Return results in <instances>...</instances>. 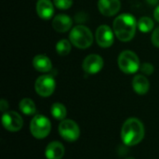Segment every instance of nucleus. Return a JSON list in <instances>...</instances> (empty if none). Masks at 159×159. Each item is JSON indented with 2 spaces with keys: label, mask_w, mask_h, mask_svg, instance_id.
I'll use <instances>...</instances> for the list:
<instances>
[{
  "label": "nucleus",
  "mask_w": 159,
  "mask_h": 159,
  "mask_svg": "<svg viewBox=\"0 0 159 159\" xmlns=\"http://www.w3.org/2000/svg\"><path fill=\"white\" fill-rule=\"evenodd\" d=\"M33 65L34 69L40 73H48L52 69V62L50 59L43 54L34 56L33 60Z\"/></svg>",
  "instance_id": "obj_15"
},
{
  "label": "nucleus",
  "mask_w": 159,
  "mask_h": 159,
  "mask_svg": "<svg viewBox=\"0 0 159 159\" xmlns=\"http://www.w3.org/2000/svg\"><path fill=\"white\" fill-rule=\"evenodd\" d=\"M19 108L22 114L25 116H34L36 112V107L33 100L29 98L22 99L19 103Z\"/></svg>",
  "instance_id": "obj_17"
},
{
  "label": "nucleus",
  "mask_w": 159,
  "mask_h": 159,
  "mask_svg": "<svg viewBox=\"0 0 159 159\" xmlns=\"http://www.w3.org/2000/svg\"><path fill=\"white\" fill-rule=\"evenodd\" d=\"M117 64L119 69L127 75L135 74L141 67L139 57L131 50L122 51L118 56Z\"/></svg>",
  "instance_id": "obj_4"
},
{
  "label": "nucleus",
  "mask_w": 159,
  "mask_h": 159,
  "mask_svg": "<svg viewBox=\"0 0 159 159\" xmlns=\"http://www.w3.org/2000/svg\"><path fill=\"white\" fill-rule=\"evenodd\" d=\"M51 130V123L49 119L42 115H36L30 123V131L35 139L46 138Z\"/></svg>",
  "instance_id": "obj_5"
},
{
  "label": "nucleus",
  "mask_w": 159,
  "mask_h": 159,
  "mask_svg": "<svg viewBox=\"0 0 159 159\" xmlns=\"http://www.w3.org/2000/svg\"><path fill=\"white\" fill-rule=\"evenodd\" d=\"M154 17H155V19L159 22V6H157L155 8V10H154Z\"/></svg>",
  "instance_id": "obj_25"
},
{
  "label": "nucleus",
  "mask_w": 159,
  "mask_h": 159,
  "mask_svg": "<svg viewBox=\"0 0 159 159\" xmlns=\"http://www.w3.org/2000/svg\"><path fill=\"white\" fill-rule=\"evenodd\" d=\"M37 15L43 20H49L54 13V6L51 0H37L36 2Z\"/></svg>",
  "instance_id": "obj_13"
},
{
  "label": "nucleus",
  "mask_w": 159,
  "mask_h": 159,
  "mask_svg": "<svg viewBox=\"0 0 159 159\" xmlns=\"http://www.w3.org/2000/svg\"><path fill=\"white\" fill-rule=\"evenodd\" d=\"M138 28L142 33H149L154 29L155 23L149 17H142L138 20Z\"/></svg>",
  "instance_id": "obj_19"
},
{
  "label": "nucleus",
  "mask_w": 159,
  "mask_h": 159,
  "mask_svg": "<svg viewBox=\"0 0 159 159\" xmlns=\"http://www.w3.org/2000/svg\"><path fill=\"white\" fill-rule=\"evenodd\" d=\"M144 127L141 120L135 117L129 118L123 124L121 139L125 145L133 146L140 143L144 138Z\"/></svg>",
  "instance_id": "obj_2"
},
{
  "label": "nucleus",
  "mask_w": 159,
  "mask_h": 159,
  "mask_svg": "<svg viewBox=\"0 0 159 159\" xmlns=\"http://www.w3.org/2000/svg\"><path fill=\"white\" fill-rule=\"evenodd\" d=\"M72 43L67 39L60 40L56 45V51L60 56H66L71 52L72 49Z\"/></svg>",
  "instance_id": "obj_20"
},
{
  "label": "nucleus",
  "mask_w": 159,
  "mask_h": 159,
  "mask_svg": "<svg viewBox=\"0 0 159 159\" xmlns=\"http://www.w3.org/2000/svg\"><path fill=\"white\" fill-rule=\"evenodd\" d=\"M50 113L55 119L61 120V121L64 120L67 116V110H66L65 106L60 102H55L51 105Z\"/></svg>",
  "instance_id": "obj_18"
},
{
  "label": "nucleus",
  "mask_w": 159,
  "mask_h": 159,
  "mask_svg": "<svg viewBox=\"0 0 159 159\" xmlns=\"http://www.w3.org/2000/svg\"><path fill=\"white\" fill-rule=\"evenodd\" d=\"M103 59L97 54H90L85 58L82 63L83 70L89 75L98 74L103 67Z\"/></svg>",
  "instance_id": "obj_10"
},
{
  "label": "nucleus",
  "mask_w": 159,
  "mask_h": 159,
  "mask_svg": "<svg viewBox=\"0 0 159 159\" xmlns=\"http://www.w3.org/2000/svg\"><path fill=\"white\" fill-rule=\"evenodd\" d=\"M121 7L120 0H99L98 8L100 12L107 17L116 15Z\"/></svg>",
  "instance_id": "obj_11"
},
{
  "label": "nucleus",
  "mask_w": 159,
  "mask_h": 159,
  "mask_svg": "<svg viewBox=\"0 0 159 159\" xmlns=\"http://www.w3.org/2000/svg\"><path fill=\"white\" fill-rule=\"evenodd\" d=\"M2 124L4 128L10 132H17L23 126L22 117L14 111H7L2 116Z\"/></svg>",
  "instance_id": "obj_8"
},
{
  "label": "nucleus",
  "mask_w": 159,
  "mask_h": 159,
  "mask_svg": "<svg viewBox=\"0 0 159 159\" xmlns=\"http://www.w3.org/2000/svg\"><path fill=\"white\" fill-rule=\"evenodd\" d=\"M137 23L135 17L129 13H123L117 16L113 23L115 35L122 42L130 41L135 35Z\"/></svg>",
  "instance_id": "obj_1"
},
{
  "label": "nucleus",
  "mask_w": 159,
  "mask_h": 159,
  "mask_svg": "<svg viewBox=\"0 0 159 159\" xmlns=\"http://www.w3.org/2000/svg\"><path fill=\"white\" fill-rule=\"evenodd\" d=\"M55 88V79L50 75H44L39 76L34 83L35 92L41 97H49L53 94Z\"/></svg>",
  "instance_id": "obj_7"
},
{
  "label": "nucleus",
  "mask_w": 159,
  "mask_h": 159,
  "mask_svg": "<svg viewBox=\"0 0 159 159\" xmlns=\"http://www.w3.org/2000/svg\"><path fill=\"white\" fill-rule=\"evenodd\" d=\"M56 7L59 9H68L73 5V0H53Z\"/></svg>",
  "instance_id": "obj_21"
},
{
  "label": "nucleus",
  "mask_w": 159,
  "mask_h": 159,
  "mask_svg": "<svg viewBox=\"0 0 159 159\" xmlns=\"http://www.w3.org/2000/svg\"><path fill=\"white\" fill-rule=\"evenodd\" d=\"M140 70L142 71V73H143V75H151L154 73V71H155L153 64H151V63H149V62H144V63H143V64L141 65V67H140Z\"/></svg>",
  "instance_id": "obj_22"
},
{
  "label": "nucleus",
  "mask_w": 159,
  "mask_h": 159,
  "mask_svg": "<svg viewBox=\"0 0 159 159\" xmlns=\"http://www.w3.org/2000/svg\"><path fill=\"white\" fill-rule=\"evenodd\" d=\"M64 147L59 142L49 143L45 149V156L47 159H61L64 156Z\"/></svg>",
  "instance_id": "obj_14"
},
{
  "label": "nucleus",
  "mask_w": 159,
  "mask_h": 159,
  "mask_svg": "<svg viewBox=\"0 0 159 159\" xmlns=\"http://www.w3.org/2000/svg\"><path fill=\"white\" fill-rule=\"evenodd\" d=\"M7 108H8V103H7V102L6 100L2 99V100L0 101V110H1L2 112L6 113V111L7 110Z\"/></svg>",
  "instance_id": "obj_24"
},
{
  "label": "nucleus",
  "mask_w": 159,
  "mask_h": 159,
  "mask_svg": "<svg viewBox=\"0 0 159 159\" xmlns=\"http://www.w3.org/2000/svg\"><path fill=\"white\" fill-rule=\"evenodd\" d=\"M126 159H134V158H132V157H128V158H126Z\"/></svg>",
  "instance_id": "obj_27"
},
{
  "label": "nucleus",
  "mask_w": 159,
  "mask_h": 159,
  "mask_svg": "<svg viewBox=\"0 0 159 159\" xmlns=\"http://www.w3.org/2000/svg\"><path fill=\"white\" fill-rule=\"evenodd\" d=\"M146 2H147L148 4L152 5V6H155V5H157V4H158L159 0H146Z\"/></svg>",
  "instance_id": "obj_26"
},
{
  "label": "nucleus",
  "mask_w": 159,
  "mask_h": 159,
  "mask_svg": "<svg viewBox=\"0 0 159 159\" xmlns=\"http://www.w3.org/2000/svg\"><path fill=\"white\" fill-rule=\"evenodd\" d=\"M73 20L66 14H59L52 20V27L58 33H65L71 29Z\"/></svg>",
  "instance_id": "obj_12"
},
{
  "label": "nucleus",
  "mask_w": 159,
  "mask_h": 159,
  "mask_svg": "<svg viewBox=\"0 0 159 159\" xmlns=\"http://www.w3.org/2000/svg\"><path fill=\"white\" fill-rule=\"evenodd\" d=\"M70 41L72 45L78 48H88L93 43V35L91 31L85 25L75 26L70 33Z\"/></svg>",
  "instance_id": "obj_3"
},
{
  "label": "nucleus",
  "mask_w": 159,
  "mask_h": 159,
  "mask_svg": "<svg viewBox=\"0 0 159 159\" xmlns=\"http://www.w3.org/2000/svg\"><path fill=\"white\" fill-rule=\"evenodd\" d=\"M132 88L137 94L144 95L150 89V83L144 75H137L132 79Z\"/></svg>",
  "instance_id": "obj_16"
},
{
  "label": "nucleus",
  "mask_w": 159,
  "mask_h": 159,
  "mask_svg": "<svg viewBox=\"0 0 159 159\" xmlns=\"http://www.w3.org/2000/svg\"><path fill=\"white\" fill-rule=\"evenodd\" d=\"M152 43L155 47L159 48V27H157L152 34Z\"/></svg>",
  "instance_id": "obj_23"
},
{
  "label": "nucleus",
  "mask_w": 159,
  "mask_h": 159,
  "mask_svg": "<svg viewBox=\"0 0 159 159\" xmlns=\"http://www.w3.org/2000/svg\"><path fill=\"white\" fill-rule=\"evenodd\" d=\"M95 38L97 44L101 48H109L114 43L115 33L108 25H101L98 27L95 33Z\"/></svg>",
  "instance_id": "obj_9"
},
{
  "label": "nucleus",
  "mask_w": 159,
  "mask_h": 159,
  "mask_svg": "<svg viewBox=\"0 0 159 159\" xmlns=\"http://www.w3.org/2000/svg\"><path fill=\"white\" fill-rule=\"evenodd\" d=\"M59 133L67 142H75L80 136L78 125L72 119H64L59 125Z\"/></svg>",
  "instance_id": "obj_6"
}]
</instances>
